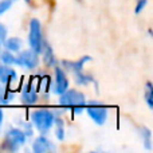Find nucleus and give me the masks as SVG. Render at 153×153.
<instances>
[{
	"label": "nucleus",
	"mask_w": 153,
	"mask_h": 153,
	"mask_svg": "<svg viewBox=\"0 0 153 153\" xmlns=\"http://www.w3.org/2000/svg\"><path fill=\"white\" fill-rule=\"evenodd\" d=\"M59 105L65 109H71L75 114H81L85 111L86 97L82 91L75 89H67L62 94H59Z\"/></svg>",
	"instance_id": "obj_1"
},
{
	"label": "nucleus",
	"mask_w": 153,
	"mask_h": 153,
	"mask_svg": "<svg viewBox=\"0 0 153 153\" xmlns=\"http://www.w3.org/2000/svg\"><path fill=\"white\" fill-rule=\"evenodd\" d=\"M137 133L141 137V141H143L145 149L151 151L152 149V132H151V129L146 126H140L137 129Z\"/></svg>",
	"instance_id": "obj_15"
},
{
	"label": "nucleus",
	"mask_w": 153,
	"mask_h": 153,
	"mask_svg": "<svg viewBox=\"0 0 153 153\" xmlns=\"http://www.w3.org/2000/svg\"><path fill=\"white\" fill-rule=\"evenodd\" d=\"M3 47H4L5 50L11 51V53L16 54L23 48V40L18 36H12V38L7 36V39L4 40V43H3Z\"/></svg>",
	"instance_id": "obj_13"
},
{
	"label": "nucleus",
	"mask_w": 153,
	"mask_h": 153,
	"mask_svg": "<svg viewBox=\"0 0 153 153\" xmlns=\"http://www.w3.org/2000/svg\"><path fill=\"white\" fill-rule=\"evenodd\" d=\"M51 89L58 95L69 89V78H67L66 71L58 65L54 66V85L51 86Z\"/></svg>",
	"instance_id": "obj_7"
},
{
	"label": "nucleus",
	"mask_w": 153,
	"mask_h": 153,
	"mask_svg": "<svg viewBox=\"0 0 153 153\" xmlns=\"http://www.w3.org/2000/svg\"><path fill=\"white\" fill-rule=\"evenodd\" d=\"M24 1H26V3H31V0H24Z\"/></svg>",
	"instance_id": "obj_25"
},
{
	"label": "nucleus",
	"mask_w": 153,
	"mask_h": 153,
	"mask_svg": "<svg viewBox=\"0 0 153 153\" xmlns=\"http://www.w3.org/2000/svg\"><path fill=\"white\" fill-rule=\"evenodd\" d=\"M74 74V82L76 85H79V86H89V85H95V86L98 87L97 85V81H95L94 78H93L90 74H86V73H83V70L82 71H76V73H73Z\"/></svg>",
	"instance_id": "obj_14"
},
{
	"label": "nucleus",
	"mask_w": 153,
	"mask_h": 153,
	"mask_svg": "<svg viewBox=\"0 0 153 153\" xmlns=\"http://www.w3.org/2000/svg\"><path fill=\"white\" fill-rule=\"evenodd\" d=\"M43 56V62L47 67H54L58 65V61H56V56L54 54V50L50 45H48L47 40H43V45H42V48H40V53Z\"/></svg>",
	"instance_id": "obj_11"
},
{
	"label": "nucleus",
	"mask_w": 153,
	"mask_h": 153,
	"mask_svg": "<svg viewBox=\"0 0 153 153\" xmlns=\"http://www.w3.org/2000/svg\"><path fill=\"white\" fill-rule=\"evenodd\" d=\"M7 35H8V30L5 27V24L0 23V46H3L4 40L7 39Z\"/></svg>",
	"instance_id": "obj_23"
},
{
	"label": "nucleus",
	"mask_w": 153,
	"mask_h": 153,
	"mask_svg": "<svg viewBox=\"0 0 153 153\" xmlns=\"http://www.w3.org/2000/svg\"><path fill=\"white\" fill-rule=\"evenodd\" d=\"M3 121H4V113L0 109V130H1V126H3Z\"/></svg>",
	"instance_id": "obj_24"
},
{
	"label": "nucleus",
	"mask_w": 153,
	"mask_h": 153,
	"mask_svg": "<svg viewBox=\"0 0 153 153\" xmlns=\"http://www.w3.org/2000/svg\"><path fill=\"white\" fill-rule=\"evenodd\" d=\"M16 0H0V16L4 15L11 7L15 3Z\"/></svg>",
	"instance_id": "obj_21"
},
{
	"label": "nucleus",
	"mask_w": 153,
	"mask_h": 153,
	"mask_svg": "<svg viewBox=\"0 0 153 153\" xmlns=\"http://www.w3.org/2000/svg\"><path fill=\"white\" fill-rule=\"evenodd\" d=\"M19 125H20V129L24 132V134L27 136V138L28 137H32L34 136V125L31 124V121H24V122H19Z\"/></svg>",
	"instance_id": "obj_20"
},
{
	"label": "nucleus",
	"mask_w": 153,
	"mask_h": 153,
	"mask_svg": "<svg viewBox=\"0 0 153 153\" xmlns=\"http://www.w3.org/2000/svg\"><path fill=\"white\" fill-rule=\"evenodd\" d=\"M146 4H148V0H137V3H136V8H134V12L137 13H141L144 10H145Z\"/></svg>",
	"instance_id": "obj_22"
},
{
	"label": "nucleus",
	"mask_w": 153,
	"mask_h": 153,
	"mask_svg": "<svg viewBox=\"0 0 153 153\" xmlns=\"http://www.w3.org/2000/svg\"><path fill=\"white\" fill-rule=\"evenodd\" d=\"M43 34H42V24H40L39 19H31L28 26V46L31 50L39 54L40 48L43 45Z\"/></svg>",
	"instance_id": "obj_4"
},
{
	"label": "nucleus",
	"mask_w": 153,
	"mask_h": 153,
	"mask_svg": "<svg viewBox=\"0 0 153 153\" xmlns=\"http://www.w3.org/2000/svg\"><path fill=\"white\" fill-rule=\"evenodd\" d=\"M144 98H145V102L148 105L149 109L153 108V85L152 82H146L145 83V91H144Z\"/></svg>",
	"instance_id": "obj_19"
},
{
	"label": "nucleus",
	"mask_w": 153,
	"mask_h": 153,
	"mask_svg": "<svg viewBox=\"0 0 153 153\" xmlns=\"http://www.w3.org/2000/svg\"><path fill=\"white\" fill-rule=\"evenodd\" d=\"M54 125H55V130H54V134H55L56 140L63 141L66 137V129H65V122L59 116H55L54 118Z\"/></svg>",
	"instance_id": "obj_16"
},
{
	"label": "nucleus",
	"mask_w": 153,
	"mask_h": 153,
	"mask_svg": "<svg viewBox=\"0 0 153 153\" xmlns=\"http://www.w3.org/2000/svg\"><path fill=\"white\" fill-rule=\"evenodd\" d=\"M0 63L3 65H10V66H13L15 65V55H13V53H11V51L8 50H0Z\"/></svg>",
	"instance_id": "obj_18"
},
{
	"label": "nucleus",
	"mask_w": 153,
	"mask_h": 153,
	"mask_svg": "<svg viewBox=\"0 0 153 153\" xmlns=\"http://www.w3.org/2000/svg\"><path fill=\"white\" fill-rule=\"evenodd\" d=\"M16 76H18V74H16L13 67H11L10 65L0 63V83L8 86L10 83H12L15 81Z\"/></svg>",
	"instance_id": "obj_12"
},
{
	"label": "nucleus",
	"mask_w": 153,
	"mask_h": 153,
	"mask_svg": "<svg viewBox=\"0 0 153 153\" xmlns=\"http://www.w3.org/2000/svg\"><path fill=\"white\" fill-rule=\"evenodd\" d=\"M31 124L34 125V129H36L40 134H47L54 125L55 114L48 109H36L31 111Z\"/></svg>",
	"instance_id": "obj_2"
},
{
	"label": "nucleus",
	"mask_w": 153,
	"mask_h": 153,
	"mask_svg": "<svg viewBox=\"0 0 153 153\" xmlns=\"http://www.w3.org/2000/svg\"><path fill=\"white\" fill-rule=\"evenodd\" d=\"M90 61H91V56L89 55H83L79 59H76V61H66V59H63V61H61V67L63 70H67V71H71V73L82 71L85 63Z\"/></svg>",
	"instance_id": "obj_10"
},
{
	"label": "nucleus",
	"mask_w": 153,
	"mask_h": 153,
	"mask_svg": "<svg viewBox=\"0 0 153 153\" xmlns=\"http://www.w3.org/2000/svg\"><path fill=\"white\" fill-rule=\"evenodd\" d=\"M85 111H86L87 116L94 121V124H97V125H103L106 122V120H108V116H109L108 108L100 102H95V101L86 102Z\"/></svg>",
	"instance_id": "obj_5"
},
{
	"label": "nucleus",
	"mask_w": 153,
	"mask_h": 153,
	"mask_svg": "<svg viewBox=\"0 0 153 153\" xmlns=\"http://www.w3.org/2000/svg\"><path fill=\"white\" fill-rule=\"evenodd\" d=\"M15 98V93L7 89L5 85L0 83V105H8Z\"/></svg>",
	"instance_id": "obj_17"
},
{
	"label": "nucleus",
	"mask_w": 153,
	"mask_h": 153,
	"mask_svg": "<svg viewBox=\"0 0 153 153\" xmlns=\"http://www.w3.org/2000/svg\"><path fill=\"white\" fill-rule=\"evenodd\" d=\"M39 100V94L38 90L35 89V86L32 83H26L22 87V93H20V101L23 105H35Z\"/></svg>",
	"instance_id": "obj_8"
},
{
	"label": "nucleus",
	"mask_w": 153,
	"mask_h": 153,
	"mask_svg": "<svg viewBox=\"0 0 153 153\" xmlns=\"http://www.w3.org/2000/svg\"><path fill=\"white\" fill-rule=\"evenodd\" d=\"M15 65L19 67H23V69H36L38 65H39V54L35 53L31 48H27V50H20L18 53V55L15 56Z\"/></svg>",
	"instance_id": "obj_6"
},
{
	"label": "nucleus",
	"mask_w": 153,
	"mask_h": 153,
	"mask_svg": "<svg viewBox=\"0 0 153 153\" xmlns=\"http://www.w3.org/2000/svg\"><path fill=\"white\" fill-rule=\"evenodd\" d=\"M27 143V136L20 128H8L4 134V145L3 148L7 151L15 152L22 145Z\"/></svg>",
	"instance_id": "obj_3"
},
{
	"label": "nucleus",
	"mask_w": 153,
	"mask_h": 153,
	"mask_svg": "<svg viewBox=\"0 0 153 153\" xmlns=\"http://www.w3.org/2000/svg\"><path fill=\"white\" fill-rule=\"evenodd\" d=\"M31 149L35 153H47L55 149L54 143L48 137H46V134H40L32 141Z\"/></svg>",
	"instance_id": "obj_9"
}]
</instances>
